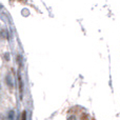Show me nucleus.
Segmentation results:
<instances>
[{
	"mask_svg": "<svg viewBox=\"0 0 120 120\" xmlns=\"http://www.w3.org/2000/svg\"><path fill=\"white\" fill-rule=\"evenodd\" d=\"M18 82H19V92H20V97H22V93H23V83H22V79H21L20 74L18 75Z\"/></svg>",
	"mask_w": 120,
	"mask_h": 120,
	"instance_id": "obj_1",
	"label": "nucleus"
},
{
	"mask_svg": "<svg viewBox=\"0 0 120 120\" xmlns=\"http://www.w3.org/2000/svg\"><path fill=\"white\" fill-rule=\"evenodd\" d=\"M21 120H26V112L25 111H23L21 114Z\"/></svg>",
	"mask_w": 120,
	"mask_h": 120,
	"instance_id": "obj_3",
	"label": "nucleus"
},
{
	"mask_svg": "<svg viewBox=\"0 0 120 120\" xmlns=\"http://www.w3.org/2000/svg\"><path fill=\"white\" fill-rule=\"evenodd\" d=\"M0 87H1V85H0Z\"/></svg>",
	"mask_w": 120,
	"mask_h": 120,
	"instance_id": "obj_4",
	"label": "nucleus"
},
{
	"mask_svg": "<svg viewBox=\"0 0 120 120\" xmlns=\"http://www.w3.org/2000/svg\"><path fill=\"white\" fill-rule=\"evenodd\" d=\"M14 118H15V111L11 110L8 113V120H14Z\"/></svg>",
	"mask_w": 120,
	"mask_h": 120,
	"instance_id": "obj_2",
	"label": "nucleus"
}]
</instances>
